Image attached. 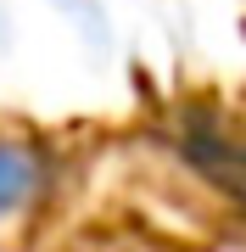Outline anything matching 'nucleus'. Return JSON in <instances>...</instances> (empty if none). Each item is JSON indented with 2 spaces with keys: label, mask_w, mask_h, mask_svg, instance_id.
Segmentation results:
<instances>
[{
  "label": "nucleus",
  "mask_w": 246,
  "mask_h": 252,
  "mask_svg": "<svg viewBox=\"0 0 246 252\" xmlns=\"http://www.w3.org/2000/svg\"><path fill=\"white\" fill-rule=\"evenodd\" d=\"M163 135L201 185L246 207V118L241 112H224L213 101H179L163 118Z\"/></svg>",
  "instance_id": "obj_1"
},
{
  "label": "nucleus",
  "mask_w": 246,
  "mask_h": 252,
  "mask_svg": "<svg viewBox=\"0 0 246 252\" xmlns=\"http://www.w3.org/2000/svg\"><path fill=\"white\" fill-rule=\"evenodd\" d=\"M56 185V152L45 135L17 124H0V224H17L34 207H45Z\"/></svg>",
  "instance_id": "obj_2"
}]
</instances>
